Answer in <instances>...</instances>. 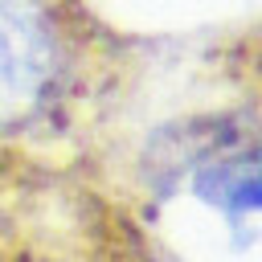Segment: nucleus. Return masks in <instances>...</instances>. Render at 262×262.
Instances as JSON below:
<instances>
[{"mask_svg": "<svg viewBox=\"0 0 262 262\" xmlns=\"http://www.w3.org/2000/svg\"><path fill=\"white\" fill-rule=\"evenodd\" d=\"M0 262H168L135 188L82 143H0Z\"/></svg>", "mask_w": 262, "mask_h": 262, "instance_id": "1", "label": "nucleus"}, {"mask_svg": "<svg viewBox=\"0 0 262 262\" xmlns=\"http://www.w3.org/2000/svg\"><path fill=\"white\" fill-rule=\"evenodd\" d=\"M111 78L115 41L82 0H0V143H70Z\"/></svg>", "mask_w": 262, "mask_h": 262, "instance_id": "2", "label": "nucleus"}]
</instances>
